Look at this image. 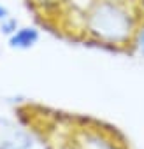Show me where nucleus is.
Here are the masks:
<instances>
[{"label": "nucleus", "instance_id": "1", "mask_svg": "<svg viewBox=\"0 0 144 149\" xmlns=\"http://www.w3.org/2000/svg\"><path fill=\"white\" fill-rule=\"evenodd\" d=\"M90 23H92V30L99 37L109 42L123 40L130 30V19L127 13L113 2H106L99 6V9L92 14Z\"/></svg>", "mask_w": 144, "mask_h": 149}, {"label": "nucleus", "instance_id": "2", "mask_svg": "<svg viewBox=\"0 0 144 149\" xmlns=\"http://www.w3.org/2000/svg\"><path fill=\"white\" fill-rule=\"evenodd\" d=\"M30 146V139L18 130H9L0 140V149H28Z\"/></svg>", "mask_w": 144, "mask_h": 149}, {"label": "nucleus", "instance_id": "3", "mask_svg": "<svg viewBox=\"0 0 144 149\" xmlns=\"http://www.w3.org/2000/svg\"><path fill=\"white\" fill-rule=\"evenodd\" d=\"M39 40V33L34 28H21L18 32H14V35L11 37V46L13 47H21L27 49L30 46H34Z\"/></svg>", "mask_w": 144, "mask_h": 149}, {"label": "nucleus", "instance_id": "4", "mask_svg": "<svg viewBox=\"0 0 144 149\" xmlns=\"http://www.w3.org/2000/svg\"><path fill=\"white\" fill-rule=\"evenodd\" d=\"M16 28H18V21L16 19H9V21H4L2 23V32L6 35H13L16 32Z\"/></svg>", "mask_w": 144, "mask_h": 149}, {"label": "nucleus", "instance_id": "5", "mask_svg": "<svg viewBox=\"0 0 144 149\" xmlns=\"http://www.w3.org/2000/svg\"><path fill=\"white\" fill-rule=\"evenodd\" d=\"M139 49H141V53L144 54V30H142L141 35H139Z\"/></svg>", "mask_w": 144, "mask_h": 149}, {"label": "nucleus", "instance_id": "6", "mask_svg": "<svg viewBox=\"0 0 144 149\" xmlns=\"http://www.w3.org/2000/svg\"><path fill=\"white\" fill-rule=\"evenodd\" d=\"M7 18V9L0 6V19H6Z\"/></svg>", "mask_w": 144, "mask_h": 149}]
</instances>
